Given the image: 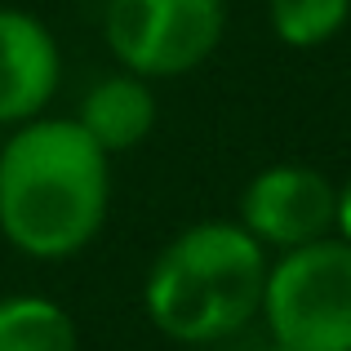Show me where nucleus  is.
I'll return each instance as SVG.
<instances>
[{"label":"nucleus","instance_id":"nucleus-3","mask_svg":"<svg viewBox=\"0 0 351 351\" xmlns=\"http://www.w3.org/2000/svg\"><path fill=\"white\" fill-rule=\"evenodd\" d=\"M258 316L276 351H351V245L325 236L276 254Z\"/></svg>","mask_w":351,"mask_h":351},{"label":"nucleus","instance_id":"nucleus-8","mask_svg":"<svg viewBox=\"0 0 351 351\" xmlns=\"http://www.w3.org/2000/svg\"><path fill=\"white\" fill-rule=\"evenodd\" d=\"M0 351H80L76 320L45 293L0 298Z\"/></svg>","mask_w":351,"mask_h":351},{"label":"nucleus","instance_id":"nucleus-4","mask_svg":"<svg viewBox=\"0 0 351 351\" xmlns=\"http://www.w3.org/2000/svg\"><path fill=\"white\" fill-rule=\"evenodd\" d=\"M227 36V0H107L103 40L120 71L178 80L205 67Z\"/></svg>","mask_w":351,"mask_h":351},{"label":"nucleus","instance_id":"nucleus-9","mask_svg":"<svg viewBox=\"0 0 351 351\" xmlns=\"http://www.w3.org/2000/svg\"><path fill=\"white\" fill-rule=\"evenodd\" d=\"M351 23V0H267V27L285 49H325Z\"/></svg>","mask_w":351,"mask_h":351},{"label":"nucleus","instance_id":"nucleus-2","mask_svg":"<svg viewBox=\"0 0 351 351\" xmlns=\"http://www.w3.org/2000/svg\"><path fill=\"white\" fill-rule=\"evenodd\" d=\"M267 267H271L267 249L236 218L191 223L147 267V320L169 343L182 347H209L236 338L263 311Z\"/></svg>","mask_w":351,"mask_h":351},{"label":"nucleus","instance_id":"nucleus-6","mask_svg":"<svg viewBox=\"0 0 351 351\" xmlns=\"http://www.w3.org/2000/svg\"><path fill=\"white\" fill-rule=\"evenodd\" d=\"M62 85L58 36L36 14L0 5V129L45 116Z\"/></svg>","mask_w":351,"mask_h":351},{"label":"nucleus","instance_id":"nucleus-5","mask_svg":"<svg viewBox=\"0 0 351 351\" xmlns=\"http://www.w3.org/2000/svg\"><path fill=\"white\" fill-rule=\"evenodd\" d=\"M236 223L245 227L267 254H289L311 240L334 236L338 223V182L311 165H267L240 187Z\"/></svg>","mask_w":351,"mask_h":351},{"label":"nucleus","instance_id":"nucleus-1","mask_svg":"<svg viewBox=\"0 0 351 351\" xmlns=\"http://www.w3.org/2000/svg\"><path fill=\"white\" fill-rule=\"evenodd\" d=\"M112 156L76 116H36L0 147V236L36 263L85 254L107 227Z\"/></svg>","mask_w":351,"mask_h":351},{"label":"nucleus","instance_id":"nucleus-10","mask_svg":"<svg viewBox=\"0 0 351 351\" xmlns=\"http://www.w3.org/2000/svg\"><path fill=\"white\" fill-rule=\"evenodd\" d=\"M334 236H343L351 245V173H347V182H338V223H334Z\"/></svg>","mask_w":351,"mask_h":351},{"label":"nucleus","instance_id":"nucleus-7","mask_svg":"<svg viewBox=\"0 0 351 351\" xmlns=\"http://www.w3.org/2000/svg\"><path fill=\"white\" fill-rule=\"evenodd\" d=\"M156 116H160V103H156L152 80L134 76V71H120V67L107 71L103 80H94L76 107V125L107 156L143 147L156 129Z\"/></svg>","mask_w":351,"mask_h":351}]
</instances>
